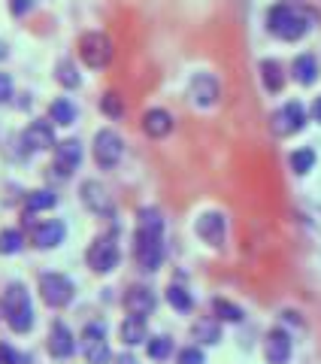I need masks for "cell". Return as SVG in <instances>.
I'll return each instance as SVG.
<instances>
[{
    "mask_svg": "<svg viewBox=\"0 0 321 364\" xmlns=\"http://www.w3.org/2000/svg\"><path fill=\"white\" fill-rule=\"evenodd\" d=\"M79 58H82L85 67H91V70L107 67L112 61V43H109V37H107V33H100V31L85 33V37L79 40Z\"/></svg>",
    "mask_w": 321,
    "mask_h": 364,
    "instance_id": "277c9868",
    "label": "cell"
},
{
    "mask_svg": "<svg viewBox=\"0 0 321 364\" xmlns=\"http://www.w3.org/2000/svg\"><path fill=\"white\" fill-rule=\"evenodd\" d=\"M25 146L28 149H52L55 146V131L49 122H31L28 131H25Z\"/></svg>",
    "mask_w": 321,
    "mask_h": 364,
    "instance_id": "e0dca14e",
    "label": "cell"
},
{
    "mask_svg": "<svg viewBox=\"0 0 321 364\" xmlns=\"http://www.w3.org/2000/svg\"><path fill=\"white\" fill-rule=\"evenodd\" d=\"M31 6H33V0H13V4H9V9H13V16H25Z\"/></svg>",
    "mask_w": 321,
    "mask_h": 364,
    "instance_id": "d590c367",
    "label": "cell"
},
{
    "mask_svg": "<svg viewBox=\"0 0 321 364\" xmlns=\"http://www.w3.org/2000/svg\"><path fill=\"white\" fill-rule=\"evenodd\" d=\"M40 294L49 306H67L73 301V282L64 273H43L40 277Z\"/></svg>",
    "mask_w": 321,
    "mask_h": 364,
    "instance_id": "5b68a950",
    "label": "cell"
},
{
    "mask_svg": "<svg viewBox=\"0 0 321 364\" xmlns=\"http://www.w3.org/2000/svg\"><path fill=\"white\" fill-rule=\"evenodd\" d=\"M291 70H294V79L300 85H312L315 79H318V61H315V55H297L294 64H291Z\"/></svg>",
    "mask_w": 321,
    "mask_h": 364,
    "instance_id": "d6986e66",
    "label": "cell"
},
{
    "mask_svg": "<svg viewBox=\"0 0 321 364\" xmlns=\"http://www.w3.org/2000/svg\"><path fill=\"white\" fill-rule=\"evenodd\" d=\"M21 243H25V237H21V231H16V228H6V231H0V255L18 252Z\"/></svg>",
    "mask_w": 321,
    "mask_h": 364,
    "instance_id": "484cf974",
    "label": "cell"
},
{
    "mask_svg": "<svg viewBox=\"0 0 321 364\" xmlns=\"http://www.w3.org/2000/svg\"><path fill=\"white\" fill-rule=\"evenodd\" d=\"M306 112L300 104H285L279 112H273V134L276 136H291L303 128Z\"/></svg>",
    "mask_w": 321,
    "mask_h": 364,
    "instance_id": "9c48e42d",
    "label": "cell"
},
{
    "mask_svg": "<svg viewBox=\"0 0 321 364\" xmlns=\"http://www.w3.org/2000/svg\"><path fill=\"white\" fill-rule=\"evenodd\" d=\"M124 310H128L131 316H148L155 310V294L148 291L146 286H134L128 289V294H124Z\"/></svg>",
    "mask_w": 321,
    "mask_h": 364,
    "instance_id": "2e32d148",
    "label": "cell"
},
{
    "mask_svg": "<svg viewBox=\"0 0 321 364\" xmlns=\"http://www.w3.org/2000/svg\"><path fill=\"white\" fill-rule=\"evenodd\" d=\"M267 25L282 40H297V37H303V33L312 28V25H309V16L300 13V9H294L291 4H276V6H273Z\"/></svg>",
    "mask_w": 321,
    "mask_h": 364,
    "instance_id": "3957f363",
    "label": "cell"
},
{
    "mask_svg": "<svg viewBox=\"0 0 321 364\" xmlns=\"http://www.w3.org/2000/svg\"><path fill=\"white\" fill-rule=\"evenodd\" d=\"M55 195L52 191H31V195L25 198V210L28 213H40V210H52L55 207Z\"/></svg>",
    "mask_w": 321,
    "mask_h": 364,
    "instance_id": "d4e9b609",
    "label": "cell"
},
{
    "mask_svg": "<svg viewBox=\"0 0 321 364\" xmlns=\"http://www.w3.org/2000/svg\"><path fill=\"white\" fill-rule=\"evenodd\" d=\"M49 352L55 358H70L76 352V340L70 334V328L64 322H55L52 325V334H49Z\"/></svg>",
    "mask_w": 321,
    "mask_h": 364,
    "instance_id": "9a60e30c",
    "label": "cell"
},
{
    "mask_svg": "<svg viewBox=\"0 0 321 364\" xmlns=\"http://www.w3.org/2000/svg\"><path fill=\"white\" fill-rule=\"evenodd\" d=\"M79 161H82V146H79V140H64L55 146V170H58L61 176H70L79 167Z\"/></svg>",
    "mask_w": 321,
    "mask_h": 364,
    "instance_id": "7c38bea8",
    "label": "cell"
},
{
    "mask_svg": "<svg viewBox=\"0 0 321 364\" xmlns=\"http://www.w3.org/2000/svg\"><path fill=\"white\" fill-rule=\"evenodd\" d=\"M212 310H215V316H219V318H224V322H243V310H239L236 304L224 301V298H215Z\"/></svg>",
    "mask_w": 321,
    "mask_h": 364,
    "instance_id": "4316f807",
    "label": "cell"
},
{
    "mask_svg": "<svg viewBox=\"0 0 321 364\" xmlns=\"http://www.w3.org/2000/svg\"><path fill=\"white\" fill-rule=\"evenodd\" d=\"M82 203L97 215H112V198L107 195V188H103L100 182H94V179L82 182Z\"/></svg>",
    "mask_w": 321,
    "mask_h": 364,
    "instance_id": "4fadbf2b",
    "label": "cell"
},
{
    "mask_svg": "<svg viewBox=\"0 0 321 364\" xmlns=\"http://www.w3.org/2000/svg\"><path fill=\"white\" fill-rule=\"evenodd\" d=\"M167 301L173 304V310H179V313H188L191 306H194L191 294H188L185 289H179V286H170V289H167Z\"/></svg>",
    "mask_w": 321,
    "mask_h": 364,
    "instance_id": "f1b7e54d",
    "label": "cell"
},
{
    "mask_svg": "<svg viewBox=\"0 0 321 364\" xmlns=\"http://www.w3.org/2000/svg\"><path fill=\"white\" fill-rule=\"evenodd\" d=\"M219 95H222L219 79L210 76V73H197V76L191 79V85H188V97L197 107H212L215 100H219Z\"/></svg>",
    "mask_w": 321,
    "mask_h": 364,
    "instance_id": "30bf717a",
    "label": "cell"
},
{
    "mask_svg": "<svg viewBox=\"0 0 321 364\" xmlns=\"http://www.w3.org/2000/svg\"><path fill=\"white\" fill-rule=\"evenodd\" d=\"M263 358L270 364H288L291 358V337L282 331V328H273L263 340Z\"/></svg>",
    "mask_w": 321,
    "mask_h": 364,
    "instance_id": "8fae6325",
    "label": "cell"
},
{
    "mask_svg": "<svg viewBox=\"0 0 321 364\" xmlns=\"http://www.w3.org/2000/svg\"><path fill=\"white\" fill-rule=\"evenodd\" d=\"M119 364H136V361H134L131 355H121V358H119Z\"/></svg>",
    "mask_w": 321,
    "mask_h": 364,
    "instance_id": "74e56055",
    "label": "cell"
},
{
    "mask_svg": "<svg viewBox=\"0 0 321 364\" xmlns=\"http://www.w3.org/2000/svg\"><path fill=\"white\" fill-rule=\"evenodd\" d=\"M64 240V225L61 222H45V225H40L37 231H33V243H37L40 249H55Z\"/></svg>",
    "mask_w": 321,
    "mask_h": 364,
    "instance_id": "ffe728a7",
    "label": "cell"
},
{
    "mask_svg": "<svg viewBox=\"0 0 321 364\" xmlns=\"http://www.w3.org/2000/svg\"><path fill=\"white\" fill-rule=\"evenodd\" d=\"M191 334H194V340H200V343H219L222 328H219V322H212V318H200Z\"/></svg>",
    "mask_w": 321,
    "mask_h": 364,
    "instance_id": "603a6c76",
    "label": "cell"
},
{
    "mask_svg": "<svg viewBox=\"0 0 321 364\" xmlns=\"http://www.w3.org/2000/svg\"><path fill=\"white\" fill-rule=\"evenodd\" d=\"M170 352H173V340H170V337H155V340H148V358L164 361V358H170Z\"/></svg>",
    "mask_w": 321,
    "mask_h": 364,
    "instance_id": "f546056e",
    "label": "cell"
},
{
    "mask_svg": "<svg viewBox=\"0 0 321 364\" xmlns=\"http://www.w3.org/2000/svg\"><path fill=\"white\" fill-rule=\"evenodd\" d=\"M179 364H203V352L197 346H185L179 352Z\"/></svg>",
    "mask_w": 321,
    "mask_h": 364,
    "instance_id": "836d02e7",
    "label": "cell"
},
{
    "mask_svg": "<svg viewBox=\"0 0 321 364\" xmlns=\"http://www.w3.org/2000/svg\"><path fill=\"white\" fill-rule=\"evenodd\" d=\"M312 119H315V122H321V97L312 104Z\"/></svg>",
    "mask_w": 321,
    "mask_h": 364,
    "instance_id": "8d00e7d4",
    "label": "cell"
},
{
    "mask_svg": "<svg viewBox=\"0 0 321 364\" xmlns=\"http://www.w3.org/2000/svg\"><path fill=\"white\" fill-rule=\"evenodd\" d=\"M261 79H263V88L267 91H282L285 85V76H282V64L279 61H261Z\"/></svg>",
    "mask_w": 321,
    "mask_h": 364,
    "instance_id": "7402d4cb",
    "label": "cell"
},
{
    "mask_svg": "<svg viewBox=\"0 0 321 364\" xmlns=\"http://www.w3.org/2000/svg\"><path fill=\"white\" fill-rule=\"evenodd\" d=\"M124 152V143H121V136L112 131V128H103L97 131L94 136V161L103 167V170H109V167H116L119 164V158Z\"/></svg>",
    "mask_w": 321,
    "mask_h": 364,
    "instance_id": "8992f818",
    "label": "cell"
},
{
    "mask_svg": "<svg viewBox=\"0 0 321 364\" xmlns=\"http://www.w3.org/2000/svg\"><path fill=\"white\" fill-rule=\"evenodd\" d=\"M136 264L143 270H158L164 261V219L160 213L146 207L136 215V243H134Z\"/></svg>",
    "mask_w": 321,
    "mask_h": 364,
    "instance_id": "6da1fadb",
    "label": "cell"
},
{
    "mask_svg": "<svg viewBox=\"0 0 321 364\" xmlns=\"http://www.w3.org/2000/svg\"><path fill=\"white\" fill-rule=\"evenodd\" d=\"M9 97H13V79L6 73H0V104H6Z\"/></svg>",
    "mask_w": 321,
    "mask_h": 364,
    "instance_id": "e575fe53",
    "label": "cell"
},
{
    "mask_svg": "<svg viewBox=\"0 0 321 364\" xmlns=\"http://www.w3.org/2000/svg\"><path fill=\"white\" fill-rule=\"evenodd\" d=\"M49 116H52L55 124H73L76 122V107L67 97H61V100H55V104H52Z\"/></svg>",
    "mask_w": 321,
    "mask_h": 364,
    "instance_id": "cb8c5ba5",
    "label": "cell"
},
{
    "mask_svg": "<svg viewBox=\"0 0 321 364\" xmlns=\"http://www.w3.org/2000/svg\"><path fill=\"white\" fill-rule=\"evenodd\" d=\"M121 340H124L128 346L143 343V340H146V318H143V316H128V318H124V325H121Z\"/></svg>",
    "mask_w": 321,
    "mask_h": 364,
    "instance_id": "44dd1931",
    "label": "cell"
},
{
    "mask_svg": "<svg viewBox=\"0 0 321 364\" xmlns=\"http://www.w3.org/2000/svg\"><path fill=\"white\" fill-rule=\"evenodd\" d=\"M0 58H6V46L4 43H0Z\"/></svg>",
    "mask_w": 321,
    "mask_h": 364,
    "instance_id": "f35d334b",
    "label": "cell"
},
{
    "mask_svg": "<svg viewBox=\"0 0 321 364\" xmlns=\"http://www.w3.org/2000/svg\"><path fill=\"white\" fill-rule=\"evenodd\" d=\"M312 164H315V152L312 149H297V152H291V170L294 173H309L312 170Z\"/></svg>",
    "mask_w": 321,
    "mask_h": 364,
    "instance_id": "83f0119b",
    "label": "cell"
},
{
    "mask_svg": "<svg viewBox=\"0 0 321 364\" xmlns=\"http://www.w3.org/2000/svg\"><path fill=\"white\" fill-rule=\"evenodd\" d=\"M0 310H4L6 322H9V328H13L16 334H28L31 331L33 310H31V298H28L25 286L13 282V286L4 291V298H0Z\"/></svg>",
    "mask_w": 321,
    "mask_h": 364,
    "instance_id": "7a4b0ae2",
    "label": "cell"
},
{
    "mask_svg": "<svg viewBox=\"0 0 321 364\" xmlns=\"http://www.w3.org/2000/svg\"><path fill=\"white\" fill-rule=\"evenodd\" d=\"M143 131L148 136H155V140H160V136H167L170 131H173V116H170L167 109H148L143 116Z\"/></svg>",
    "mask_w": 321,
    "mask_h": 364,
    "instance_id": "ac0fdd59",
    "label": "cell"
},
{
    "mask_svg": "<svg viewBox=\"0 0 321 364\" xmlns=\"http://www.w3.org/2000/svg\"><path fill=\"white\" fill-rule=\"evenodd\" d=\"M0 364H28V358L16 352L9 343H0Z\"/></svg>",
    "mask_w": 321,
    "mask_h": 364,
    "instance_id": "d6a6232c",
    "label": "cell"
},
{
    "mask_svg": "<svg viewBox=\"0 0 321 364\" xmlns=\"http://www.w3.org/2000/svg\"><path fill=\"white\" fill-rule=\"evenodd\" d=\"M88 264L91 270H97V273H109L112 267L119 264V243H116V237H97L94 243H91L88 249Z\"/></svg>",
    "mask_w": 321,
    "mask_h": 364,
    "instance_id": "52a82bcc",
    "label": "cell"
},
{
    "mask_svg": "<svg viewBox=\"0 0 321 364\" xmlns=\"http://www.w3.org/2000/svg\"><path fill=\"white\" fill-rule=\"evenodd\" d=\"M58 82H61L64 88H76V85H79V73H76V67H73L70 61H61V64H58Z\"/></svg>",
    "mask_w": 321,
    "mask_h": 364,
    "instance_id": "4dcf8cb0",
    "label": "cell"
},
{
    "mask_svg": "<svg viewBox=\"0 0 321 364\" xmlns=\"http://www.w3.org/2000/svg\"><path fill=\"white\" fill-rule=\"evenodd\" d=\"M82 349H85L88 364H107L109 361V346H107V337H103V322L85 325Z\"/></svg>",
    "mask_w": 321,
    "mask_h": 364,
    "instance_id": "ba28073f",
    "label": "cell"
},
{
    "mask_svg": "<svg viewBox=\"0 0 321 364\" xmlns=\"http://www.w3.org/2000/svg\"><path fill=\"white\" fill-rule=\"evenodd\" d=\"M100 107H103V112H107L109 119H119L121 112H124V107H121V100H119V95H103V100H100Z\"/></svg>",
    "mask_w": 321,
    "mask_h": 364,
    "instance_id": "1f68e13d",
    "label": "cell"
},
{
    "mask_svg": "<svg viewBox=\"0 0 321 364\" xmlns=\"http://www.w3.org/2000/svg\"><path fill=\"white\" fill-rule=\"evenodd\" d=\"M197 234L210 246H222L224 243V215L222 213H203L197 219Z\"/></svg>",
    "mask_w": 321,
    "mask_h": 364,
    "instance_id": "5bb4252c",
    "label": "cell"
}]
</instances>
